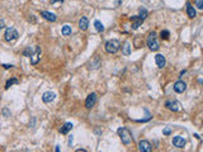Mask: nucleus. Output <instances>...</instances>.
<instances>
[{
	"label": "nucleus",
	"instance_id": "obj_1",
	"mask_svg": "<svg viewBox=\"0 0 203 152\" xmlns=\"http://www.w3.org/2000/svg\"><path fill=\"white\" fill-rule=\"evenodd\" d=\"M117 132H118V136H119V138H121L123 144H129L132 142V134L127 128H125V127L118 128Z\"/></svg>",
	"mask_w": 203,
	"mask_h": 152
},
{
	"label": "nucleus",
	"instance_id": "obj_2",
	"mask_svg": "<svg viewBox=\"0 0 203 152\" xmlns=\"http://www.w3.org/2000/svg\"><path fill=\"white\" fill-rule=\"evenodd\" d=\"M147 46L151 51H157L160 48V43H159V39H157V34L156 32H151L147 37Z\"/></svg>",
	"mask_w": 203,
	"mask_h": 152
},
{
	"label": "nucleus",
	"instance_id": "obj_3",
	"mask_svg": "<svg viewBox=\"0 0 203 152\" xmlns=\"http://www.w3.org/2000/svg\"><path fill=\"white\" fill-rule=\"evenodd\" d=\"M121 47V43L118 39H109L105 43V51L108 53H117Z\"/></svg>",
	"mask_w": 203,
	"mask_h": 152
},
{
	"label": "nucleus",
	"instance_id": "obj_4",
	"mask_svg": "<svg viewBox=\"0 0 203 152\" xmlns=\"http://www.w3.org/2000/svg\"><path fill=\"white\" fill-rule=\"evenodd\" d=\"M18 32L15 28H13V27H9V28H6V31H5V34H4V38L6 42H13V41H15L18 38Z\"/></svg>",
	"mask_w": 203,
	"mask_h": 152
},
{
	"label": "nucleus",
	"instance_id": "obj_5",
	"mask_svg": "<svg viewBox=\"0 0 203 152\" xmlns=\"http://www.w3.org/2000/svg\"><path fill=\"white\" fill-rule=\"evenodd\" d=\"M97 100H98V96H97L95 93L89 94L88 98H86V100H85V108H86V109H91V108L95 105Z\"/></svg>",
	"mask_w": 203,
	"mask_h": 152
},
{
	"label": "nucleus",
	"instance_id": "obj_6",
	"mask_svg": "<svg viewBox=\"0 0 203 152\" xmlns=\"http://www.w3.org/2000/svg\"><path fill=\"white\" fill-rule=\"evenodd\" d=\"M41 55H42L41 47H40V46H36L34 52H33V55L31 56V63H32V65H37L38 61L41 60Z\"/></svg>",
	"mask_w": 203,
	"mask_h": 152
},
{
	"label": "nucleus",
	"instance_id": "obj_7",
	"mask_svg": "<svg viewBox=\"0 0 203 152\" xmlns=\"http://www.w3.org/2000/svg\"><path fill=\"white\" fill-rule=\"evenodd\" d=\"M165 106L168 108L169 110H171V112L180 110V103H179V101H177V100H168L165 103Z\"/></svg>",
	"mask_w": 203,
	"mask_h": 152
},
{
	"label": "nucleus",
	"instance_id": "obj_8",
	"mask_svg": "<svg viewBox=\"0 0 203 152\" xmlns=\"http://www.w3.org/2000/svg\"><path fill=\"white\" fill-rule=\"evenodd\" d=\"M139 150L141 152H151L152 151V146H151V143L146 140H142L139 142Z\"/></svg>",
	"mask_w": 203,
	"mask_h": 152
},
{
	"label": "nucleus",
	"instance_id": "obj_9",
	"mask_svg": "<svg viewBox=\"0 0 203 152\" xmlns=\"http://www.w3.org/2000/svg\"><path fill=\"white\" fill-rule=\"evenodd\" d=\"M56 98V94L53 91H46V93H43V95H42V100H43V103H52V101L55 100Z\"/></svg>",
	"mask_w": 203,
	"mask_h": 152
},
{
	"label": "nucleus",
	"instance_id": "obj_10",
	"mask_svg": "<svg viewBox=\"0 0 203 152\" xmlns=\"http://www.w3.org/2000/svg\"><path fill=\"white\" fill-rule=\"evenodd\" d=\"M185 89H187V84L183 80H179V81H177L175 84H174V91L175 93L182 94V93L185 91Z\"/></svg>",
	"mask_w": 203,
	"mask_h": 152
},
{
	"label": "nucleus",
	"instance_id": "obj_11",
	"mask_svg": "<svg viewBox=\"0 0 203 152\" xmlns=\"http://www.w3.org/2000/svg\"><path fill=\"white\" fill-rule=\"evenodd\" d=\"M41 17H42L43 19L48 20V22H56V19H57V17H56V14H55V13L46 12V10L41 12Z\"/></svg>",
	"mask_w": 203,
	"mask_h": 152
},
{
	"label": "nucleus",
	"instance_id": "obj_12",
	"mask_svg": "<svg viewBox=\"0 0 203 152\" xmlns=\"http://www.w3.org/2000/svg\"><path fill=\"white\" fill-rule=\"evenodd\" d=\"M173 144L175 147H178V148H183L184 144H185V140L183 138V137H180V136H175L173 138Z\"/></svg>",
	"mask_w": 203,
	"mask_h": 152
},
{
	"label": "nucleus",
	"instance_id": "obj_13",
	"mask_svg": "<svg viewBox=\"0 0 203 152\" xmlns=\"http://www.w3.org/2000/svg\"><path fill=\"white\" fill-rule=\"evenodd\" d=\"M131 22H132V29H137L141 24H142V22H143V19L140 17V15H133V17H131Z\"/></svg>",
	"mask_w": 203,
	"mask_h": 152
},
{
	"label": "nucleus",
	"instance_id": "obj_14",
	"mask_svg": "<svg viewBox=\"0 0 203 152\" xmlns=\"http://www.w3.org/2000/svg\"><path fill=\"white\" fill-rule=\"evenodd\" d=\"M155 62H156V65H157V67H160V69L165 67V65H166L165 56H163V55H160V53H157V55L155 56Z\"/></svg>",
	"mask_w": 203,
	"mask_h": 152
},
{
	"label": "nucleus",
	"instance_id": "obj_15",
	"mask_svg": "<svg viewBox=\"0 0 203 152\" xmlns=\"http://www.w3.org/2000/svg\"><path fill=\"white\" fill-rule=\"evenodd\" d=\"M89 27V20L86 17H83L80 20H79V28H80L81 31H86Z\"/></svg>",
	"mask_w": 203,
	"mask_h": 152
},
{
	"label": "nucleus",
	"instance_id": "obj_16",
	"mask_svg": "<svg viewBox=\"0 0 203 152\" xmlns=\"http://www.w3.org/2000/svg\"><path fill=\"white\" fill-rule=\"evenodd\" d=\"M72 129V123H70V122H67V123H65V124L60 128V133L61 134H67Z\"/></svg>",
	"mask_w": 203,
	"mask_h": 152
},
{
	"label": "nucleus",
	"instance_id": "obj_17",
	"mask_svg": "<svg viewBox=\"0 0 203 152\" xmlns=\"http://www.w3.org/2000/svg\"><path fill=\"white\" fill-rule=\"evenodd\" d=\"M122 53L125 56H129L131 55V46H129V42H125L122 46Z\"/></svg>",
	"mask_w": 203,
	"mask_h": 152
},
{
	"label": "nucleus",
	"instance_id": "obj_18",
	"mask_svg": "<svg viewBox=\"0 0 203 152\" xmlns=\"http://www.w3.org/2000/svg\"><path fill=\"white\" fill-rule=\"evenodd\" d=\"M187 13L188 15H189V18H194L197 14H195V9L193 8V5L191 3H187Z\"/></svg>",
	"mask_w": 203,
	"mask_h": 152
},
{
	"label": "nucleus",
	"instance_id": "obj_19",
	"mask_svg": "<svg viewBox=\"0 0 203 152\" xmlns=\"http://www.w3.org/2000/svg\"><path fill=\"white\" fill-rule=\"evenodd\" d=\"M94 27H95V31L99 32V33H102V32L104 31V25H103V23H102L100 20H95V22H94Z\"/></svg>",
	"mask_w": 203,
	"mask_h": 152
},
{
	"label": "nucleus",
	"instance_id": "obj_20",
	"mask_svg": "<svg viewBox=\"0 0 203 152\" xmlns=\"http://www.w3.org/2000/svg\"><path fill=\"white\" fill-rule=\"evenodd\" d=\"M99 65H100L99 57H94V59L90 61V69H98Z\"/></svg>",
	"mask_w": 203,
	"mask_h": 152
},
{
	"label": "nucleus",
	"instance_id": "obj_21",
	"mask_svg": "<svg viewBox=\"0 0 203 152\" xmlns=\"http://www.w3.org/2000/svg\"><path fill=\"white\" fill-rule=\"evenodd\" d=\"M62 34L64 35H70L71 34V27L70 25H67V24H65L64 27H62Z\"/></svg>",
	"mask_w": 203,
	"mask_h": 152
},
{
	"label": "nucleus",
	"instance_id": "obj_22",
	"mask_svg": "<svg viewBox=\"0 0 203 152\" xmlns=\"http://www.w3.org/2000/svg\"><path fill=\"white\" fill-rule=\"evenodd\" d=\"M19 81H18V79H10V80H8L6 81V85H5V89H9L12 85H14V84H18Z\"/></svg>",
	"mask_w": 203,
	"mask_h": 152
},
{
	"label": "nucleus",
	"instance_id": "obj_23",
	"mask_svg": "<svg viewBox=\"0 0 203 152\" xmlns=\"http://www.w3.org/2000/svg\"><path fill=\"white\" fill-rule=\"evenodd\" d=\"M32 55H33V49H32L31 47H27V48L23 49V56H26V57H31Z\"/></svg>",
	"mask_w": 203,
	"mask_h": 152
},
{
	"label": "nucleus",
	"instance_id": "obj_24",
	"mask_svg": "<svg viewBox=\"0 0 203 152\" xmlns=\"http://www.w3.org/2000/svg\"><path fill=\"white\" fill-rule=\"evenodd\" d=\"M139 15L145 20V19H146V17H147V10L145 9V8H140V14H139Z\"/></svg>",
	"mask_w": 203,
	"mask_h": 152
},
{
	"label": "nucleus",
	"instance_id": "obj_25",
	"mask_svg": "<svg viewBox=\"0 0 203 152\" xmlns=\"http://www.w3.org/2000/svg\"><path fill=\"white\" fill-rule=\"evenodd\" d=\"M169 34H170L169 31H161V32H160V37H161L163 39H168V38H169Z\"/></svg>",
	"mask_w": 203,
	"mask_h": 152
},
{
	"label": "nucleus",
	"instance_id": "obj_26",
	"mask_svg": "<svg viewBox=\"0 0 203 152\" xmlns=\"http://www.w3.org/2000/svg\"><path fill=\"white\" fill-rule=\"evenodd\" d=\"M195 6L202 10L203 9V0H195Z\"/></svg>",
	"mask_w": 203,
	"mask_h": 152
},
{
	"label": "nucleus",
	"instance_id": "obj_27",
	"mask_svg": "<svg viewBox=\"0 0 203 152\" xmlns=\"http://www.w3.org/2000/svg\"><path fill=\"white\" fill-rule=\"evenodd\" d=\"M3 115L4 117H10V110L8 109V108H4L3 109Z\"/></svg>",
	"mask_w": 203,
	"mask_h": 152
},
{
	"label": "nucleus",
	"instance_id": "obj_28",
	"mask_svg": "<svg viewBox=\"0 0 203 152\" xmlns=\"http://www.w3.org/2000/svg\"><path fill=\"white\" fill-rule=\"evenodd\" d=\"M163 133H164L165 136H169V134L171 133V129H170V128H165L164 131H163Z\"/></svg>",
	"mask_w": 203,
	"mask_h": 152
},
{
	"label": "nucleus",
	"instance_id": "obj_29",
	"mask_svg": "<svg viewBox=\"0 0 203 152\" xmlns=\"http://www.w3.org/2000/svg\"><path fill=\"white\" fill-rule=\"evenodd\" d=\"M4 27H5V22H4L3 19H0V31H2Z\"/></svg>",
	"mask_w": 203,
	"mask_h": 152
},
{
	"label": "nucleus",
	"instance_id": "obj_30",
	"mask_svg": "<svg viewBox=\"0 0 203 152\" xmlns=\"http://www.w3.org/2000/svg\"><path fill=\"white\" fill-rule=\"evenodd\" d=\"M62 2H64V0H50V3L52 4V5L56 4V3H62Z\"/></svg>",
	"mask_w": 203,
	"mask_h": 152
},
{
	"label": "nucleus",
	"instance_id": "obj_31",
	"mask_svg": "<svg viewBox=\"0 0 203 152\" xmlns=\"http://www.w3.org/2000/svg\"><path fill=\"white\" fill-rule=\"evenodd\" d=\"M3 67H4V69H12V67H13V65H8V63H4V65H3Z\"/></svg>",
	"mask_w": 203,
	"mask_h": 152
},
{
	"label": "nucleus",
	"instance_id": "obj_32",
	"mask_svg": "<svg viewBox=\"0 0 203 152\" xmlns=\"http://www.w3.org/2000/svg\"><path fill=\"white\" fill-rule=\"evenodd\" d=\"M72 140H74V138H72V136H70V138H69V144H70V146L72 144Z\"/></svg>",
	"mask_w": 203,
	"mask_h": 152
},
{
	"label": "nucleus",
	"instance_id": "obj_33",
	"mask_svg": "<svg viewBox=\"0 0 203 152\" xmlns=\"http://www.w3.org/2000/svg\"><path fill=\"white\" fill-rule=\"evenodd\" d=\"M34 122H36V118H33V119H32V123H29V127H31V126H32V127L34 126Z\"/></svg>",
	"mask_w": 203,
	"mask_h": 152
},
{
	"label": "nucleus",
	"instance_id": "obj_34",
	"mask_svg": "<svg viewBox=\"0 0 203 152\" xmlns=\"http://www.w3.org/2000/svg\"><path fill=\"white\" fill-rule=\"evenodd\" d=\"M75 152H86L85 150H83V148H79V150H76Z\"/></svg>",
	"mask_w": 203,
	"mask_h": 152
},
{
	"label": "nucleus",
	"instance_id": "obj_35",
	"mask_svg": "<svg viewBox=\"0 0 203 152\" xmlns=\"http://www.w3.org/2000/svg\"><path fill=\"white\" fill-rule=\"evenodd\" d=\"M56 152H60V147L59 146H56Z\"/></svg>",
	"mask_w": 203,
	"mask_h": 152
}]
</instances>
